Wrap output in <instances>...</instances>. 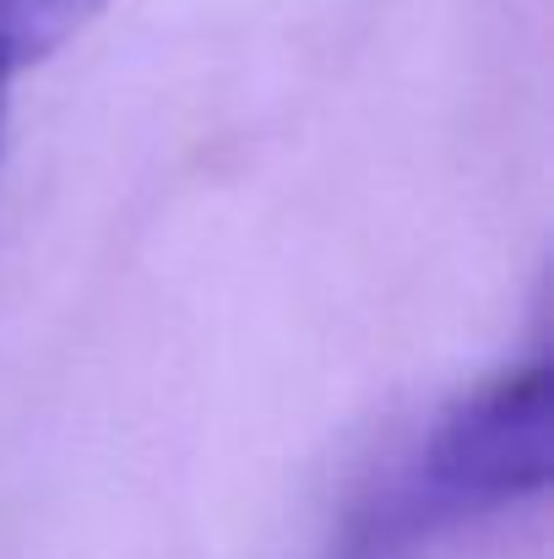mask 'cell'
<instances>
[{"label":"cell","instance_id":"6da1fadb","mask_svg":"<svg viewBox=\"0 0 554 559\" xmlns=\"http://www.w3.org/2000/svg\"><path fill=\"white\" fill-rule=\"evenodd\" d=\"M554 374L544 359L506 370L446 407L408 478L413 522H462L550 489Z\"/></svg>","mask_w":554,"mask_h":559},{"label":"cell","instance_id":"7a4b0ae2","mask_svg":"<svg viewBox=\"0 0 554 559\" xmlns=\"http://www.w3.org/2000/svg\"><path fill=\"white\" fill-rule=\"evenodd\" d=\"M115 0H0V71L16 82L66 49L87 22H98Z\"/></svg>","mask_w":554,"mask_h":559},{"label":"cell","instance_id":"3957f363","mask_svg":"<svg viewBox=\"0 0 554 559\" xmlns=\"http://www.w3.org/2000/svg\"><path fill=\"white\" fill-rule=\"evenodd\" d=\"M5 98H11V76H0V131H5Z\"/></svg>","mask_w":554,"mask_h":559}]
</instances>
